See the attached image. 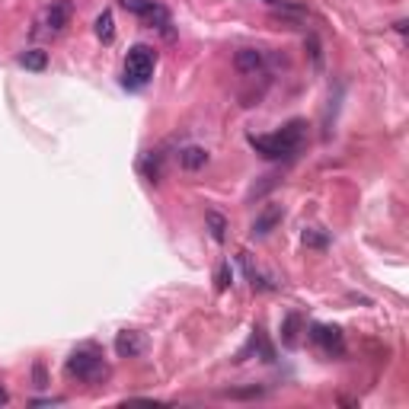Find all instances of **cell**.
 <instances>
[{
	"label": "cell",
	"instance_id": "6da1fadb",
	"mask_svg": "<svg viewBox=\"0 0 409 409\" xmlns=\"http://www.w3.org/2000/svg\"><path fill=\"white\" fill-rule=\"evenodd\" d=\"M301 138H304V122L301 119H295V122H288L281 131H275V135H262L250 138L253 151L259 154V157L266 160H281V157H295L297 147H301Z\"/></svg>",
	"mask_w": 409,
	"mask_h": 409
},
{
	"label": "cell",
	"instance_id": "7a4b0ae2",
	"mask_svg": "<svg viewBox=\"0 0 409 409\" xmlns=\"http://www.w3.org/2000/svg\"><path fill=\"white\" fill-rule=\"evenodd\" d=\"M65 371H67V377H77V381H83V384H96V381H102V377L109 374V368H106L102 355L96 352L93 345H83V349L71 352Z\"/></svg>",
	"mask_w": 409,
	"mask_h": 409
},
{
	"label": "cell",
	"instance_id": "3957f363",
	"mask_svg": "<svg viewBox=\"0 0 409 409\" xmlns=\"http://www.w3.org/2000/svg\"><path fill=\"white\" fill-rule=\"evenodd\" d=\"M154 65H157V51L151 45H131L125 55V86H144L151 80Z\"/></svg>",
	"mask_w": 409,
	"mask_h": 409
},
{
	"label": "cell",
	"instance_id": "277c9868",
	"mask_svg": "<svg viewBox=\"0 0 409 409\" xmlns=\"http://www.w3.org/2000/svg\"><path fill=\"white\" fill-rule=\"evenodd\" d=\"M144 349H147V342H144V336L135 330H125L115 336V355H119V358H141Z\"/></svg>",
	"mask_w": 409,
	"mask_h": 409
},
{
	"label": "cell",
	"instance_id": "5b68a950",
	"mask_svg": "<svg viewBox=\"0 0 409 409\" xmlns=\"http://www.w3.org/2000/svg\"><path fill=\"white\" fill-rule=\"evenodd\" d=\"M310 339H314L316 345H323L326 352H342V330L339 326H310Z\"/></svg>",
	"mask_w": 409,
	"mask_h": 409
},
{
	"label": "cell",
	"instance_id": "8992f818",
	"mask_svg": "<svg viewBox=\"0 0 409 409\" xmlns=\"http://www.w3.org/2000/svg\"><path fill=\"white\" fill-rule=\"evenodd\" d=\"M281 221V205H266V208L259 211V217L253 221V237H266V234H272V227Z\"/></svg>",
	"mask_w": 409,
	"mask_h": 409
},
{
	"label": "cell",
	"instance_id": "52a82bcc",
	"mask_svg": "<svg viewBox=\"0 0 409 409\" xmlns=\"http://www.w3.org/2000/svg\"><path fill=\"white\" fill-rule=\"evenodd\" d=\"M71 13H74L71 0H55V4L48 7V13H45V22H48L51 32H61V29L71 22Z\"/></svg>",
	"mask_w": 409,
	"mask_h": 409
},
{
	"label": "cell",
	"instance_id": "ba28073f",
	"mask_svg": "<svg viewBox=\"0 0 409 409\" xmlns=\"http://www.w3.org/2000/svg\"><path fill=\"white\" fill-rule=\"evenodd\" d=\"M234 67H237L240 74H256L259 67H262V51H256V48H240L237 58H234Z\"/></svg>",
	"mask_w": 409,
	"mask_h": 409
},
{
	"label": "cell",
	"instance_id": "9c48e42d",
	"mask_svg": "<svg viewBox=\"0 0 409 409\" xmlns=\"http://www.w3.org/2000/svg\"><path fill=\"white\" fill-rule=\"evenodd\" d=\"M180 163L186 166V170H201V166L208 163V151H205V147H182L180 151Z\"/></svg>",
	"mask_w": 409,
	"mask_h": 409
},
{
	"label": "cell",
	"instance_id": "30bf717a",
	"mask_svg": "<svg viewBox=\"0 0 409 409\" xmlns=\"http://www.w3.org/2000/svg\"><path fill=\"white\" fill-rule=\"evenodd\" d=\"M20 65L26 67V71H45V65H48V55H45L42 48H29L20 55Z\"/></svg>",
	"mask_w": 409,
	"mask_h": 409
},
{
	"label": "cell",
	"instance_id": "8fae6325",
	"mask_svg": "<svg viewBox=\"0 0 409 409\" xmlns=\"http://www.w3.org/2000/svg\"><path fill=\"white\" fill-rule=\"evenodd\" d=\"M96 36H100L106 45L115 39V20H112V13H109V10H102V13L96 16Z\"/></svg>",
	"mask_w": 409,
	"mask_h": 409
},
{
	"label": "cell",
	"instance_id": "7c38bea8",
	"mask_svg": "<svg viewBox=\"0 0 409 409\" xmlns=\"http://www.w3.org/2000/svg\"><path fill=\"white\" fill-rule=\"evenodd\" d=\"M297 326H301V316L288 314L285 316V330H281V342H285L288 349H295V345H297Z\"/></svg>",
	"mask_w": 409,
	"mask_h": 409
},
{
	"label": "cell",
	"instance_id": "4fadbf2b",
	"mask_svg": "<svg viewBox=\"0 0 409 409\" xmlns=\"http://www.w3.org/2000/svg\"><path fill=\"white\" fill-rule=\"evenodd\" d=\"M208 230H211V237H215L217 243H224V240H227V221H224V215L208 211Z\"/></svg>",
	"mask_w": 409,
	"mask_h": 409
},
{
	"label": "cell",
	"instance_id": "5bb4252c",
	"mask_svg": "<svg viewBox=\"0 0 409 409\" xmlns=\"http://www.w3.org/2000/svg\"><path fill=\"white\" fill-rule=\"evenodd\" d=\"M119 4H122V7L128 10V13L141 16V20H144L147 13H151L154 7H157V0H119Z\"/></svg>",
	"mask_w": 409,
	"mask_h": 409
},
{
	"label": "cell",
	"instance_id": "9a60e30c",
	"mask_svg": "<svg viewBox=\"0 0 409 409\" xmlns=\"http://www.w3.org/2000/svg\"><path fill=\"white\" fill-rule=\"evenodd\" d=\"M230 285H234V269H230V262H221V266H217V275H215V288L217 291H227Z\"/></svg>",
	"mask_w": 409,
	"mask_h": 409
},
{
	"label": "cell",
	"instance_id": "2e32d148",
	"mask_svg": "<svg viewBox=\"0 0 409 409\" xmlns=\"http://www.w3.org/2000/svg\"><path fill=\"white\" fill-rule=\"evenodd\" d=\"M304 243L307 246H314V250H326V243H330V240H326V234H320V230H304Z\"/></svg>",
	"mask_w": 409,
	"mask_h": 409
},
{
	"label": "cell",
	"instance_id": "e0dca14e",
	"mask_svg": "<svg viewBox=\"0 0 409 409\" xmlns=\"http://www.w3.org/2000/svg\"><path fill=\"white\" fill-rule=\"evenodd\" d=\"M144 170H147V180L151 182H160V157H154L151 154V157L144 160Z\"/></svg>",
	"mask_w": 409,
	"mask_h": 409
},
{
	"label": "cell",
	"instance_id": "ac0fdd59",
	"mask_svg": "<svg viewBox=\"0 0 409 409\" xmlns=\"http://www.w3.org/2000/svg\"><path fill=\"white\" fill-rule=\"evenodd\" d=\"M227 396H234V400H246V396H262V387H250V390H227Z\"/></svg>",
	"mask_w": 409,
	"mask_h": 409
},
{
	"label": "cell",
	"instance_id": "d6986e66",
	"mask_svg": "<svg viewBox=\"0 0 409 409\" xmlns=\"http://www.w3.org/2000/svg\"><path fill=\"white\" fill-rule=\"evenodd\" d=\"M307 45H310V55H314V65L320 67V65H323V55H320V42H316L314 36H310V39H307Z\"/></svg>",
	"mask_w": 409,
	"mask_h": 409
},
{
	"label": "cell",
	"instance_id": "ffe728a7",
	"mask_svg": "<svg viewBox=\"0 0 409 409\" xmlns=\"http://www.w3.org/2000/svg\"><path fill=\"white\" fill-rule=\"evenodd\" d=\"M32 377H36V387H48V381H45V368H42V361H36V368H32Z\"/></svg>",
	"mask_w": 409,
	"mask_h": 409
},
{
	"label": "cell",
	"instance_id": "44dd1931",
	"mask_svg": "<svg viewBox=\"0 0 409 409\" xmlns=\"http://www.w3.org/2000/svg\"><path fill=\"white\" fill-rule=\"evenodd\" d=\"M51 403H61V396H42V400H29V406H51Z\"/></svg>",
	"mask_w": 409,
	"mask_h": 409
},
{
	"label": "cell",
	"instance_id": "7402d4cb",
	"mask_svg": "<svg viewBox=\"0 0 409 409\" xmlns=\"http://www.w3.org/2000/svg\"><path fill=\"white\" fill-rule=\"evenodd\" d=\"M7 403H10V394H7V387L0 384V406H7Z\"/></svg>",
	"mask_w": 409,
	"mask_h": 409
},
{
	"label": "cell",
	"instance_id": "603a6c76",
	"mask_svg": "<svg viewBox=\"0 0 409 409\" xmlns=\"http://www.w3.org/2000/svg\"><path fill=\"white\" fill-rule=\"evenodd\" d=\"M269 4H275V0H269Z\"/></svg>",
	"mask_w": 409,
	"mask_h": 409
}]
</instances>
